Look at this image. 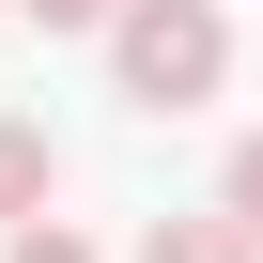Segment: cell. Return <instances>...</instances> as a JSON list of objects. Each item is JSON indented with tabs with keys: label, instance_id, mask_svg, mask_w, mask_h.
<instances>
[{
	"label": "cell",
	"instance_id": "cell-1",
	"mask_svg": "<svg viewBox=\"0 0 263 263\" xmlns=\"http://www.w3.org/2000/svg\"><path fill=\"white\" fill-rule=\"evenodd\" d=\"M108 78H124V108L186 124L232 78V16H217V0H124V16H108Z\"/></svg>",
	"mask_w": 263,
	"mask_h": 263
},
{
	"label": "cell",
	"instance_id": "cell-2",
	"mask_svg": "<svg viewBox=\"0 0 263 263\" xmlns=\"http://www.w3.org/2000/svg\"><path fill=\"white\" fill-rule=\"evenodd\" d=\"M0 217H47V124H16V108H0Z\"/></svg>",
	"mask_w": 263,
	"mask_h": 263
},
{
	"label": "cell",
	"instance_id": "cell-3",
	"mask_svg": "<svg viewBox=\"0 0 263 263\" xmlns=\"http://www.w3.org/2000/svg\"><path fill=\"white\" fill-rule=\"evenodd\" d=\"M140 263H263V248H248L232 217H155V232H140Z\"/></svg>",
	"mask_w": 263,
	"mask_h": 263
},
{
	"label": "cell",
	"instance_id": "cell-4",
	"mask_svg": "<svg viewBox=\"0 0 263 263\" xmlns=\"http://www.w3.org/2000/svg\"><path fill=\"white\" fill-rule=\"evenodd\" d=\"M217 217H232V232H248V248H263V140H248V155H232V186H217Z\"/></svg>",
	"mask_w": 263,
	"mask_h": 263
},
{
	"label": "cell",
	"instance_id": "cell-5",
	"mask_svg": "<svg viewBox=\"0 0 263 263\" xmlns=\"http://www.w3.org/2000/svg\"><path fill=\"white\" fill-rule=\"evenodd\" d=\"M0 263H93V232H62V217H31V232L0 248Z\"/></svg>",
	"mask_w": 263,
	"mask_h": 263
},
{
	"label": "cell",
	"instance_id": "cell-6",
	"mask_svg": "<svg viewBox=\"0 0 263 263\" xmlns=\"http://www.w3.org/2000/svg\"><path fill=\"white\" fill-rule=\"evenodd\" d=\"M16 16H47V31H108L124 0H16Z\"/></svg>",
	"mask_w": 263,
	"mask_h": 263
},
{
	"label": "cell",
	"instance_id": "cell-7",
	"mask_svg": "<svg viewBox=\"0 0 263 263\" xmlns=\"http://www.w3.org/2000/svg\"><path fill=\"white\" fill-rule=\"evenodd\" d=\"M0 16H16V0H0Z\"/></svg>",
	"mask_w": 263,
	"mask_h": 263
}]
</instances>
